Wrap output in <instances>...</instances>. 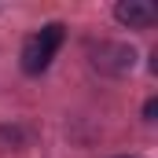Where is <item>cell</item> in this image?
<instances>
[{
    "label": "cell",
    "instance_id": "2",
    "mask_svg": "<svg viewBox=\"0 0 158 158\" xmlns=\"http://www.w3.org/2000/svg\"><path fill=\"white\" fill-rule=\"evenodd\" d=\"M114 19L121 26H129V30H147V26L158 22V11H155V4H147V0H121L114 7Z\"/></svg>",
    "mask_w": 158,
    "mask_h": 158
},
{
    "label": "cell",
    "instance_id": "3",
    "mask_svg": "<svg viewBox=\"0 0 158 158\" xmlns=\"http://www.w3.org/2000/svg\"><path fill=\"white\" fill-rule=\"evenodd\" d=\"M92 63L103 74H125V70H132V48H125V44H99Z\"/></svg>",
    "mask_w": 158,
    "mask_h": 158
},
{
    "label": "cell",
    "instance_id": "4",
    "mask_svg": "<svg viewBox=\"0 0 158 158\" xmlns=\"http://www.w3.org/2000/svg\"><path fill=\"white\" fill-rule=\"evenodd\" d=\"M155 114H158V99H147L143 103V121H155Z\"/></svg>",
    "mask_w": 158,
    "mask_h": 158
},
{
    "label": "cell",
    "instance_id": "1",
    "mask_svg": "<svg viewBox=\"0 0 158 158\" xmlns=\"http://www.w3.org/2000/svg\"><path fill=\"white\" fill-rule=\"evenodd\" d=\"M59 44H63V22H48L40 33H33L22 44V70L26 74H44L52 66Z\"/></svg>",
    "mask_w": 158,
    "mask_h": 158
},
{
    "label": "cell",
    "instance_id": "5",
    "mask_svg": "<svg viewBox=\"0 0 158 158\" xmlns=\"http://www.w3.org/2000/svg\"><path fill=\"white\" fill-rule=\"evenodd\" d=\"M118 158H132V155H118Z\"/></svg>",
    "mask_w": 158,
    "mask_h": 158
}]
</instances>
